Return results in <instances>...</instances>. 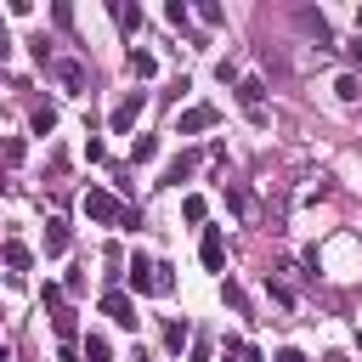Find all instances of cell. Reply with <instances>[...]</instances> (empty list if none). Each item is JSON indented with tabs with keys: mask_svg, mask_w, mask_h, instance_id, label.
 <instances>
[{
	"mask_svg": "<svg viewBox=\"0 0 362 362\" xmlns=\"http://www.w3.org/2000/svg\"><path fill=\"white\" fill-rule=\"evenodd\" d=\"M85 362H113V345H107V334H85Z\"/></svg>",
	"mask_w": 362,
	"mask_h": 362,
	"instance_id": "9",
	"label": "cell"
},
{
	"mask_svg": "<svg viewBox=\"0 0 362 362\" xmlns=\"http://www.w3.org/2000/svg\"><path fill=\"white\" fill-rule=\"evenodd\" d=\"M141 107H147V90H130V96L113 107V119H107V124H113V136H124V130L141 119Z\"/></svg>",
	"mask_w": 362,
	"mask_h": 362,
	"instance_id": "5",
	"label": "cell"
},
{
	"mask_svg": "<svg viewBox=\"0 0 362 362\" xmlns=\"http://www.w3.org/2000/svg\"><path fill=\"white\" fill-rule=\"evenodd\" d=\"M192 170H198V153H181V158H170V170H164V187H181Z\"/></svg>",
	"mask_w": 362,
	"mask_h": 362,
	"instance_id": "7",
	"label": "cell"
},
{
	"mask_svg": "<svg viewBox=\"0 0 362 362\" xmlns=\"http://www.w3.org/2000/svg\"><path fill=\"white\" fill-rule=\"evenodd\" d=\"M192 362H209V339H192Z\"/></svg>",
	"mask_w": 362,
	"mask_h": 362,
	"instance_id": "21",
	"label": "cell"
},
{
	"mask_svg": "<svg viewBox=\"0 0 362 362\" xmlns=\"http://www.w3.org/2000/svg\"><path fill=\"white\" fill-rule=\"evenodd\" d=\"M260 96H266V85H260V79H238V102H243L249 113L260 107Z\"/></svg>",
	"mask_w": 362,
	"mask_h": 362,
	"instance_id": "11",
	"label": "cell"
},
{
	"mask_svg": "<svg viewBox=\"0 0 362 362\" xmlns=\"http://www.w3.org/2000/svg\"><path fill=\"white\" fill-rule=\"evenodd\" d=\"M79 204H85V215H90L96 226H119V221H130V209H124V204H119L113 192H102V187H90V192H85Z\"/></svg>",
	"mask_w": 362,
	"mask_h": 362,
	"instance_id": "2",
	"label": "cell"
},
{
	"mask_svg": "<svg viewBox=\"0 0 362 362\" xmlns=\"http://www.w3.org/2000/svg\"><path fill=\"white\" fill-rule=\"evenodd\" d=\"M68 249V226L62 221H45V255H62Z\"/></svg>",
	"mask_w": 362,
	"mask_h": 362,
	"instance_id": "12",
	"label": "cell"
},
{
	"mask_svg": "<svg viewBox=\"0 0 362 362\" xmlns=\"http://www.w3.org/2000/svg\"><path fill=\"white\" fill-rule=\"evenodd\" d=\"M181 215H187V221H204V215H209V204H204L198 192H187V198H181Z\"/></svg>",
	"mask_w": 362,
	"mask_h": 362,
	"instance_id": "18",
	"label": "cell"
},
{
	"mask_svg": "<svg viewBox=\"0 0 362 362\" xmlns=\"http://www.w3.org/2000/svg\"><path fill=\"white\" fill-rule=\"evenodd\" d=\"M130 74H136V79H153V74H158V57L136 45V51H130Z\"/></svg>",
	"mask_w": 362,
	"mask_h": 362,
	"instance_id": "10",
	"label": "cell"
},
{
	"mask_svg": "<svg viewBox=\"0 0 362 362\" xmlns=\"http://www.w3.org/2000/svg\"><path fill=\"white\" fill-rule=\"evenodd\" d=\"M153 153H158V136H136V141H130V158H136V164H147Z\"/></svg>",
	"mask_w": 362,
	"mask_h": 362,
	"instance_id": "16",
	"label": "cell"
},
{
	"mask_svg": "<svg viewBox=\"0 0 362 362\" xmlns=\"http://www.w3.org/2000/svg\"><path fill=\"white\" fill-rule=\"evenodd\" d=\"M277 362H305V356H300L294 345H283V351H277Z\"/></svg>",
	"mask_w": 362,
	"mask_h": 362,
	"instance_id": "22",
	"label": "cell"
},
{
	"mask_svg": "<svg viewBox=\"0 0 362 362\" xmlns=\"http://www.w3.org/2000/svg\"><path fill=\"white\" fill-rule=\"evenodd\" d=\"M198 260H204V272H226V238H221V226H204Z\"/></svg>",
	"mask_w": 362,
	"mask_h": 362,
	"instance_id": "4",
	"label": "cell"
},
{
	"mask_svg": "<svg viewBox=\"0 0 362 362\" xmlns=\"http://www.w3.org/2000/svg\"><path fill=\"white\" fill-rule=\"evenodd\" d=\"M102 317H113L119 328H136V305H130V294H124V288H107V294H102Z\"/></svg>",
	"mask_w": 362,
	"mask_h": 362,
	"instance_id": "6",
	"label": "cell"
},
{
	"mask_svg": "<svg viewBox=\"0 0 362 362\" xmlns=\"http://www.w3.org/2000/svg\"><path fill=\"white\" fill-rule=\"evenodd\" d=\"M209 124H221V107H215V102H198V107L175 113V136H198V130H209Z\"/></svg>",
	"mask_w": 362,
	"mask_h": 362,
	"instance_id": "3",
	"label": "cell"
},
{
	"mask_svg": "<svg viewBox=\"0 0 362 362\" xmlns=\"http://www.w3.org/2000/svg\"><path fill=\"white\" fill-rule=\"evenodd\" d=\"M28 260H34V255H28V243L6 238V266H11V272H28Z\"/></svg>",
	"mask_w": 362,
	"mask_h": 362,
	"instance_id": "13",
	"label": "cell"
},
{
	"mask_svg": "<svg viewBox=\"0 0 362 362\" xmlns=\"http://www.w3.org/2000/svg\"><path fill=\"white\" fill-rule=\"evenodd\" d=\"M226 204H232V215H249V192L232 187V181H226Z\"/></svg>",
	"mask_w": 362,
	"mask_h": 362,
	"instance_id": "19",
	"label": "cell"
},
{
	"mask_svg": "<svg viewBox=\"0 0 362 362\" xmlns=\"http://www.w3.org/2000/svg\"><path fill=\"white\" fill-rule=\"evenodd\" d=\"M164 17H170L175 28H187V6H181V0H170V6H164Z\"/></svg>",
	"mask_w": 362,
	"mask_h": 362,
	"instance_id": "20",
	"label": "cell"
},
{
	"mask_svg": "<svg viewBox=\"0 0 362 362\" xmlns=\"http://www.w3.org/2000/svg\"><path fill=\"white\" fill-rule=\"evenodd\" d=\"M57 79H62L68 90H85V68H79V62H57Z\"/></svg>",
	"mask_w": 362,
	"mask_h": 362,
	"instance_id": "14",
	"label": "cell"
},
{
	"mask_svg": "<svg viewBox=\"0 0 362 362\" xmlns=\"http://www.w3.org/2000/svg\"><path fill=\"white\" fill-rule=\"evenodd\" d=\"M334 96H339V102H356V96H362L356 74H339V79H334Z\"/></svg>",
	"mask_w": 362,
	"mask_h": 362,
	"instance_id": "15",
	"label": "cell"
},
{
	"mask_svg": "<svg viewBox=\"0 0 362 362\" xmlns=\"http://www.w3.org/2000/svg\"><path fill=\"white\" fill-rule=\"evenodd\" d=\"M34 130H40V136H51V130H57V107H51V102H45V107H34Z\"/></svg>",
	"mask_w": 362,
	"mask_h": 362,
	"instance_id": "17",
	"label": "cell"
},
{
	"mask_svg": "<svg viewBox=\"0 0 362 362\" xmlns=\"http://www.w3.org/2000/svg\"><path fill=\"white\" fill-rule=\"evenodd\" d=\"M130 288H136V294H170V288H175V272H170L164 260L130 255Z\"/></svg>",
	"mask_w": 362,
	"mask_h": 362,
	"instance_id": "1",
	"label": "cell"
},
{
	"mask_svg": "<svg viewBox=\"0 0 362 362\" xmlns=\"http://www.w3.org/2000/svg\"><path fill=\"white\" fill-rule=\"evenodd\" d=\"M181 345H192V328H187V322H164V351L181 356Z\"/></svg>",
	"mask_w": 362,
	"mask_h": 362,
	"instance_id": "8",
	"label": "cell"
}]
</instances>
